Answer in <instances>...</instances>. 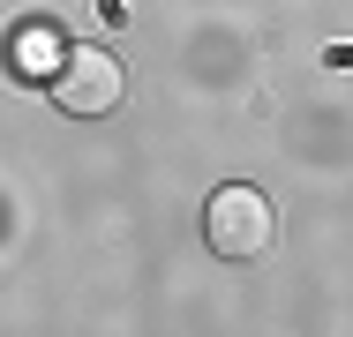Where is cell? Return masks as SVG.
Here are the masks:
<instances>
[{"mask_svg": "<svg viewBox=\"0 0 353 337\" xmlns=\"http://www.w3.org/2000/svg\"><path fill=\"white\" fill-rule=\"evenodd\" d=\"M203 240H211V255H225V263L271 255V240H279V210H271V195L225 180V188L203 202Z\"/></svg>", "mask_w": 353, "mask_h": 337, "instance_id": "cell-1", "label": "cell"}, {"mask_svg": "<svg viewBox=\"0 0 353 337\" xmlns=\"http://www.w3.org/2000/svg\"><path fill=\"white\" fill-rule=\"evenodd\" d=\"M121 90H128V75H121V61H113L105 45H75L68 61H61V75H53V105L75 113V120L113 113V105H121Z\"/></svg>", "mask_w": 353, "mask_h": 337, "instance_id": "cell-2", "label": "cell"}, {"mask_svg": "<svg viewBox=\"0 0 353 337\" xmlns=\"http://www.w3.org/2000/svg\"><path fill=\"white\" fill-rule=\"evenodd\" d=\"M46 53H61V45H53L46 30H23V38H15V67H38Z\"/></svg>", "mask_w": 353, "mask_h": 337, "instance_id": "cell-3", "label": "cell"}]
</instances>
